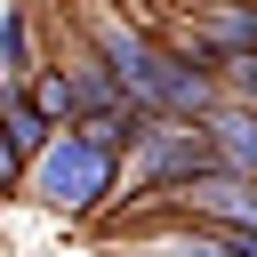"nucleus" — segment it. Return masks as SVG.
<instances>
[{"label":"nucleus","mask_w":257,"mask_h":257,"mask_svg":"<svg viewBox=\"0 0 257 257\" xmlns=\"http://www.w3.org/2000/svg\"><path fill=\"white\" fill-rule=\"evenodd\" d=\"M185 217H217L225 233H257V177H193Z\"/></svg>","instance_id":"4"},{"label":"nucleus","mask_w":257,"mask_h":257,"mask_svg":"<svg viewBox=\"0 0 257 257\" xmlns=\"http://www.w3.org/2000/svg\"><path fill=\"white\" fill-rule=\"evenodd\" d=\"M24 88H32V104H40L48 120H64V128L80 120V88H72L64 72H40V80H24Z\"/></svg>","instance_id":"7"},{"label":"nucleus","mask_w":257,"mask_h":257,"mask_svg":"<svg viewBox=\"0 0 257 257\" xmlns=\"http://www.w3.org/2000/svg\"><path fill=\"white\" fill-rule=\"evenodd\" d=\"M145 153H137V185H193V177H209L217 169V145H209V120L201 128H185V120H169V128H145L137 137Z\"/></svg>","instance_id":"3"},{"label":"nucleus","mask_w":257,"mask_h":257,"mask_svg":"<svg viewBox=\"0 0 257 257\" xmlns=\"http://www.w3.org/2000/svg\"><path fill=\"white\" fill-rule=\"evenodd\" d=\"M40 153H48V112L32 104V88H8V161H16V177H32Z\"/></svg>","instance_id":"5"},{"label":"nucleus","mask_w":257,"mask_h":257,"mask_svg":"<svg viewBox=\"0 0 257 257\" xmlns=\"http://www.w3.org/2000/svg\"><path fill=\"white\" fill-rule=\"evenodd\" d=\"M209 8H225V0H209Z\"/></svg>","instance_id":"9"},{"label":"nucleus","mask_w":257,"mask_h":257,"mask_svg":"<svg viewBox=\"0 0 257 257\" xmlns=\"http://www.w3.org/2000/svg\"><path fill=\"white\" fill-rule=\"evenodd\" d=\"M209 145H217V169H225V177H257V112L209 120Z\"/></svg>","instance_id":"6"},{"label":"nucleus","mask_w":257,"mask_h":257,"mask_svg":"<svg viewBox=\"0 0 257 257\" xmlns=\"http://www.w3.org/2000/svg\"><path fill=\"white\" fill-rule=\"evenodd\" d=\"M8 72H16V88L32 80V24H24V8H8Z\"/></svg>","instance_id":"8"},{"label":"nucleus","mask_w":257,"mask_h":257,"mask_svg":"<svg viewBox=\"0 0 257 257\" xmlns=\"http://www.w3.org/2000/svg\"><path fill=\"white\" fill-rule=\"evenodd\" d=\"M96 64L153 112V120H201L209 112V72L185 48H153L145 32H128L120 16H96Z\"/></svg>","instance_id":"1"},{"label":"nucleus","mask_w":257,"mask_h":257,"mask_svg":"<svg viewBox=\"0 0 257 257\" xmlns=\"http://www.w3.org/2000/svg\"><path fill=\"white\" fill-rule=\"evenodd\" d=\"M24 185L40 201H56V209H88L96 193H112V145H96L88 128H56Z\"/></svg>","instance_id":"2"}]
</instances>
